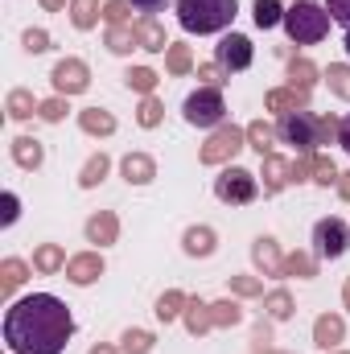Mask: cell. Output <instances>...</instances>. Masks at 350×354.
I'll return each mask as SVG.
<instances>
[{
    "instance_id": "obj_1",
    "label": "cell",
    "mask_w": 350,
    "mask_h": 354,
    "mask_svg": "<svg viewBox=\"0 0 350 354\" xmlns=\"http://www.w3.org/2000/svg\"><path fill=\"white\" fill-rule=\"evenodd\" d=\"M71 334H75V317L50 292L21 297L4 313V346L12 354H62Z\"/></svg>"
},
{
    "instance_id": "obj_2",
    "label": "cell",
    "mask_w": 350,
    "mask_h": 354,
    "mask_svg": "<svg viewBox=\"0 0 350 354\" xmlns=\"http://www.w3.org/2000/svg\"><path fill=\"white\" fill-rule=\"evenodd\" d=\"M239 0H177V21L185 33H223L235 21Z\"/></svg>"
},
{
    "instance_id": "obj_3",
    "label": "cell",
    "mask_w": 350,
    "mask_h": 354,
    "mask_svg": "<svg viewBox=\"0 0 350 354\" xmlns=\"http://www.w3.org/2000/svg\"><path fill=\"white\" fill-rule=\"evenodd\" d=\"M330 12L322 8V4H313V0H297L293 8H284V29H288V37L297 41V46H313V41H322L326 33H330Z\"/></svg>"
},
{
    "instance_id": "obj_4",
    "label": "cell",
    "mask_w": 350,
    "mask_h": 354,
    "mask_svg": "<svg viewBox=\"0 0 350 354\" xmlns=\"http://www.w3.org/2000/svg\"><path fill=\"white\" fill-rule=\"evenodd\" d=\"M223 115H227V103H223L219 87H198L185 99V124H194V128H219Z\"/></svg>"
},
{
    "instance_id": "obj_5",
    "label": "cell",
    "mask_w": 350,
    "mask_h": 354,
    "mask_svg": "<svg viewBox=\"0 0 350 354\" xmlns=\"http://www.w3.org/2000/svg\"><path fill=\"white\" fill-rule=\"evenodd\" d=\"M214 194L219 202H231V206H248L256 194H260V181L252 169H239V165H227L223 174L214 177Z\"/></svg>"
},
{
    "instance_id": "obj_6",
    "label": "cell",
    "mask_w": 350,
    "mask_h": 354,
    "mask_svg": "<svg viewBox=\"0 0 350 354\" xmlns=\"http://www.w3.org/2000/svg\"><path fill=\"white\" fill-rule=\"evenodd\" d=\"M280 140L284 145H297V153H313L317 149V115L313 111H288L280 115Z\"/></svg>"
},
{
    "instance_id": "obj_7",
    "label": "cell",
    "mask_w": 350,
    "mask_h": 354,
    "mask_svg": "<svg viewBox=\"0 0 350 354\" xmlns=\"http://www.w3.org/2000/svg\"><path fill=\"white\" fill-rule=\"evenodd\" d=\"M243 140H248V128H235V124H223L206 145H202V153H198V161L202 165H223V161H231L239 149H243Z\"/></svg>"
},
{
    "instance_id": "obj_8",
    "label": "cell",
    "mask_w": 350,
    "mask_h": 354,
    "mask_svg": "<svg viewBox=\"0 0 350 354\" xmlns=\"http://www.w3.org/2000/svg\"><path fill=\"white\" fill-rule=\"evenodd\" d=\"M347 248H350V231L342 218H322L313 227V256L317 260H338Z\"/></svg>"
},
{
    "instance_id": "obj_9",
    "label": "cell",
    "mask_w": 350,
    "mask_h": 354,
    "mask_svg": "<svg viewBox=\"0 0 350 354\" xmlns=\"http://www.w3.org/2000/svg\"><path fill=\"white\" fill-rule=\"evenodd\" d=\"M50 79H54V91L66 95V99H71V95H83V91L91 87V71H87L83 58H62Z\"/></svg>"
},
{
    "instance_id": "obj_10",
    "label": "cell",
    "mask_w": 350,
    "mask_h": 354,
    "mask_svg": "<svg viewBox=\"0 0 350 354\" xmlns=\"http://www.w3.org/2000/svg\"><path fill=\"white\" fill-rule=\"evenodd\" d=\"M214 58H219V66H223L227 75L248 71V66H252V41H248L243 33H227V37L219 41V50H214Z\"/></svg>"
},
{
    "instance_id": "obj_11",
    "label": "cell",
    "mask_w": 350,
    "mask_h": 354,
    "mask_svg": "<svg viewBox=\"0 0 350 354\" xmlns=\"http://www.w3.org/2000/svg\"><path fill=\"white\" fill-rule=\"evenodd\" d=\"M99 276H103L99 252H83V256H71V260H66V280H71V284H91V280H99Z\"/></svg>"
},
{
    "instance_id": "obj_12",
    "label": "cell",
    "mask_w": 350,
    "mask_h": 354,
    "mask_svg": "<svg viewBox=\"0 0 350 354\" xmlns=\"http://www.w3.org/2000/svg\"><path fill=\"white\" fill-rule=\"evenodd\" d=\"M268 111H280V115H288V111H305L309 107V91H297V87H276L268 91Z\"/></svg>"
},
{
    "instance_id": "obj_13",
    "label": "cell",
    "mask_w": 350,
    "mask_h": 354,
    "mask_svg": "<svg viewBox=\"0 0 350 354\" xmlns=\"http://www.w3.org/2000/svg\"><path fill=\"white\" fill-rule=\"evenodd\" d=\"M342 334H347V322H342L338 313H322V317L313 322V342H317L322 351H334V346L342 342Z\"/></svg>"
},
{
    "instance_id": "obj_14",
    "label": "cell",
    "mask_w": 350,
    "mask_h": 354,
    "mask_svg": "<svg viewBox=\"0 0 350 354\" xmlns=\"http://www.w3.org/2000/svg\"><path fill=\"white\" fill-rule=\"evenodd\" d=\"M116 235H120V223H116L111 210H99V214H91L87 218V239L91 243L107 248V243H116Z\"/></svg>"
},
{
    "instance_id": "obj_15",
    "label": "cell",
    "mask_w": 350,
    "mask_h": 354,
    "mask_svg": "<svg viewBox=\"0 0 350 354\" xmlns=\"http://www.w3.org/2000/svg\"><path fill=\"white\" fill-rule=\"evenodd\" d=\"M293 181V161L284 157H264V194H280Z\"/></svg>"
},
{
    "instance_id": "obj_16",
    "label": "cell",
    "mask_w": 350,
    "mask_h": 354,
    "mask_svg": "<svg viewBox=\"0 0 350 354\" xmlns=\"http://www.w3.org/2000/svg\"><path fill=\"white\" fill-rule=\"evenodd\" d=\"M252 260L260 264L264 276H284V260H280V252H276V239H256V248H252Z\"/></svg>"
},
{
    "instance_id": "obj_17",
    "label": "cell",
    "mask_w": 350,
    "mask_h": 354,
    "mask_svg": "<svg viewBox=\"0 0 350 354\" xmlns=\"http://www.w3.org/2000/svg\"><path fill=\"white\" fill-rule=\"evenodd\" d=\"M79 128L91 132V136H111L116 132V115L103 111V107H87V111H79Z\"/></svg>"
},
{
    "instance_id": "obj_18",
    "label": "cell",
    "mask_w": 350,
    "mask_h": 354,
    "mask_svg": "<svg viewBox=\"0 0 350 354\" xmlns=\"http://www.w3.org/2000/svg\"><path fill=\"white\" fill-rule=\"evenodd\" d=\"M12 161H17L21 169H37V165L46 161V153H42V145H37L33 136H17V140H12Z\"/></svg>"
},
{
    "instance_id": "obj_19",
    "label": "cell",
    "mask_w": 350,
    "mask_h": 354,
    "mask_svg": "<svg viewBox=\"0 0 350 354\" xmlns=\"http://www.w3.org/2000/svg\"><path fill=\"white\" fill-rule=\"evenodd\" d=\"M124 177H128L132 185H145V181H153V177H157L153 157H145V153H128V157H124Z\"/></svg>"
},
{
    "instance_id": "obj_20",
    "label": "cell",
    "mask_w": 350,
    "mask_h": 354,
    "mask_svg": "<svg viewBox=\"0 0 350 354\" xmlns=\"http://www.w3.org/2000/svg\"><path fill=\"white\" fill-rule=\"evenodd\" d=\"M132 29H136V41H140V50H169V41H165V29H161L153 17L136 21Z\"/></svg>"
},
{
    "instance_id": "obj_21",
    "label": "cell",
    "mask_w": 350,
    "mask_h": 354,
    "mask_svg": "<svg viewBox=\"0 0 350 354\" xmlns=\"http://www.w3.org/2000/svg\"><path fill=\"white\" fill-rule=\"evenodd\" d=\"M181 317H185V330H190V334H206V330H214V317H210V305H202V301H190Z\"/></svg>"
},
{
    "instance_id": "obj_22",
    "label": "cell",
    "mask_w": 350,
    "mask_h": 354,
    "mask_svg": "<svg viewBox=\"0 0 350 354\" xmlns=\"http://www.w3.org/2000/svg\"><path fill=\"white\" fill-rule=\"evenodd\" d=\"M181 243H185L190 256H210V252H214V231H210V227H190Z\"/></svg>"
},
{
    "instance_id": "obj_23",
    "label": "cell",
    "mask_w": 350,
    "mask_h": 354,
    "mask_svg": "<svg viewBox=\"0 0 350 354\" xmlns=\"http://www.w3.org/2000/svg\"><path fill=\"white\" fill-rule=\"evenodd\" d=\"M317 83V66L309 62V58H297L293 66H288V87H297V91H309Z\"/></svg>"
},
{
    "instance_id": "obj_24",
    "label": "cell",
    "mask_w": 350,
    "mask_h": 354,
    "mask_svg": "<svg viewBox=\"0 0 350 354\" xmlns=\"http://www.w3.org/2000/svg\"><path fill=\"white\" fill-rule=\"evenodd\" d=\"M132 46H140L132 25H111V29H107V50H111V54H128Z\"/></svg>"
},
{
    "instance_id": "obj_25",
    "label": "cell",
    "mask_w": 350,
    "mask_h": 354,
    "mask_svg": "<svg viewBox=\"0 0 350 354\" xmlns=\"http://www.w3.org/2000/svg\"><path fill=\"white\" fill-rule=\"evenodd\" d=\"M264 309H268L272 322H288V317H293V297H288L284 288H276V292L264 297Z\"/></svg>"
},
{
    "instance_id": "obj_26",
    "label": "cell",
    "mask_w": 350,
    "mask_h": 354,
    "mask_svg": "<svg viewBox=\"0 0 350 354\" xmlns=\"http://www.w3.org/2000/svg\"><path fill=\"white\" fill-rule=\"evenodd\" d=\"M107 169H111L107 153H95V157H91L87 165H83V177H79V185H83V189H95V185H99V181L107 177Z\"/></svg>"
},
{
    "instance_id": "obj_27",
    "label": "cell",
    "mask_w": 350,
    "mask_h": 354,
    "mask_svg": "<svg viewBox=\"0 0 350 354\" xmlns=\"http://www.w3.org/2000/svg\"><path fill=\"white\" fill-rule=\"evenodd\" d=\"M185 305H190V297H185V292H177V288H169V292L157 301V317H161V322H174V317L185 313Z\"/></svg>"
},
{
    "instance_id": "obj_28",
    "label": "cell",
    "mask_w": 350,
    "mask_h": 354,
    "mask_svg": "<svg viewBox=\"0 0 350 354\" xmlns=\"http://www.w3.org/2000/svg\"><path fill=\"white\" fill-rule=\"evenodd\" d=\"M33 268H37V272H58V268H66L62 248H58V243H42L37 256H33Z\"/></svg>"
},
{
    "instance_id": "obj_29",
    "label": "cell",
    "mask_w": 350,
    "mask_h": 354,
    "mask_svg": "<svg viewBox=\"0 0 350 354\" xmlns=\"http://www.w3.org/2000/svg\"><path fill=\"white\" fill-rule=\"evenodd\" d=\"M272 136H276V132H272L264 120H252V124H248V145H252L260 157H272Z\"/></svg>"
},
{
    "instance_id": "obj_30",
    "label": "cell",
    "mask_w": 350,
    "mask_h": 354,
    "mask_svg": "<svg viewBox=\"0 0 350 354\" xmlns=\"http://www.w3.org/2000/svg\"><path fill=\"white\" fill-rule=\"evenodd\" d=\"M252 17H256V25H260V29H272V25H280V21H284V8H280V0H256Z\"/></svg>"
},
{
    "instance_id": "obj_31",
    "label": "cell",
    "mask_w": 350,
    "mask_h": 354,
    "mask_svg": "<svg viewBox=\"0 0 350 354\" xmlns=\"http://www.w3.org/2000/svg\"><path fill=\"white\" fill-rule=\"evenodd\" d=\"M71 21H75V29H91L99 21V0H75L71 4Z\"/></svg>"
},
{
    "instance_id": "obj_32",
    "label": "cell",
    "mask_w": 350,
    "mask_h": 354,
    "mask_svg": "<svg viewBox=\"0 0 350 354\" xmlns=\"http://www.w3.org/2000/svg\"><path fill=\"white\" fill-rule=\"evenodd\" d=\"M326 83H330V91H334L338 99H350V66L347 62H334V66L326 71Z\"/></svg>"
},
{
    "instance_id": "obj_33",
    "label": "cell",
    "mask_w": 350,
    "mask_h": 354,
    "mask_svg": "<svg viewBox=\"0 0 350 354\" xmlns=\"http://www.w3.org/2000/svg\"><path fill=\"white\" fill-rule=\"evenodd\" d=\"M124 83L132 91H140V95H153V87H157V75L149 71V66H132L128 75H124Z\"/></svg>"
},
{
    "instance_id": "obj_34",
    "label": "cell",
    "mask_w": 350,
    "mask_h": 354,
    "mask_svg": "<svg viewBox=\"0 0 350 354\" xmlns=\"http://www.w3.org/2000/svg\"><path fill=\"white\" fill-rule=\"evenodd\" d=\"M33 107H42V103H33L29 91H12V95H8V115H12V120H29Z\"/></svg>"
},
{
    "instance_id": "obj_35",
    "label": "cell",
    "mask_w": 350,
    "mask_h": 354,
    "mask_svg": "<svg viewBox=\"0 0 350 354\" xmlns=\"http://www.w3.org/2000/svg\"><path fill=\"white\" fill-rule=\"evenodd\" d=\"M165 66H169V75H185V71H194V54L185 46H169L165 50Z\"/></svg>"
},
{
    "instance_id": "obj_36",
    "label": "cell",
    "mask_w": 350,
    "mask_h": 354,
    "mask_svg": "<svg viewBox=\"0 0 350 354\" xmlns=\"http://www.w3.org/2000/svg\"><path fill=\"white\" fill-rule=\"evenodd\" d=\"M284 276H317V260L305 256V252H293L284 260Z\"/></svg>"
},
{
    "instance_id": "obj_37",
    "label": "cell",
    "mask_w": 350,
    "mask_h": 354,
    "mask_svg": "<svg viewBox=\"0 0 350 354\" xmlns=\"http://www.w3.org/2000/svg\"><path fill=\"white\" fill-rule=\"evenodd\" d=\"M120 342H124V354H149L153 351V334L149 330H128Z\"/></svg>"
},
{
    "instance_id": "obj_38",
    "label": "cell",
    "mask_w": 350,
    "mask_h": 354,
    "mask_svg": "<svg viewBox=\"0 0 350 354\" xmlns=\"http://www.w3.org/2000/svg\"><path fill=\"white\" fill-rule=\"evenodd\" d=\"M210 317H214V326H239V305L235 301H219V305H210Z\"/></svg>"
},
{
    "instance_id": "obj_39",
    "label": "cell",
    "mask_w": 350,
    "mask_h": 354,
    "mask_svg": "<svg viewBox=\"0 0 350 354\" xmlns=\"http://www.w3.org/2000/svg\"><path fill=\"white\" fill-rule=\"evenodd\" d=\"M21 280H25V264H21V260H4V264H0V288H4V292H12Z\"/></svg>"
},
{
    "instance_id": "obj_40",
    "label": "cell",
    "mask_w": 350,
    "mask_h": 354,
    "mask_svg": "<svg viewBox=\"0 0 350 354\" xmlns=\"http://www.w3.org/2000/svg\"><path fill=\"white\" fill-rule=\"evenodd\" d=\"M161 111H165V107H161L153 95H145V103H140V111H136L140 128H157V124H161Z\"/></svg>"
},
{
    "instance_id": "obj_41",
    "label": "cell",
    "mask_w": 350,
    "mask_h": 354,
    "mask_svg": "<svg viewBox=\"0 0 350 354\" xmlns=\"http://www.w3.org/2000/svg\"><path fill=\"white\" fill-rule=\"evenodd\" d=\"M37 115H42L46 124H58V120L66 115V95H54V99H46V103L37 107Z\"/></svg>"
},
{
    "instance_id": "obj_42",
    "label": "cell",
    "mask_w": 350,
    "mask_h": 354,
    "mask_svg": "<svg viewBox=\"0 0 350 354\" xmlns=\"http://www.w3.org/2000/svg\"><path fill=\"white\" fill-rule=\"evenodd\" d=\"M231 292H239V297H264V280H256V276H231Z\"/></svg>"
},
{
    "instance_id": "obj_43",
    "label": "cell",
    "mask_w": 350,
    "mask_h": 354,
    "mask_svg": "<svg viewBox=\"0 0 350 354\" xmlns=\"http://www.w3.org/2000/svg\"><path fill=\"white\" fill-rule=\"evenodd\" d=\"M313 181H322V185L338 181V169H334V161H330V157H313Z\"/></svg>"
},
{
    "instance_id": "obj_44",
    "label": "cell",
    "mask_w": 350,
    "mask_h": 354,
    "mask_svg": "<svg viewBox=\"0 0 350 354\" xmlns=\"http://www.w3.org/2000/svg\"><path fill=\"white\" fill-rule=\"evenodd\" d=\"M103 17H107V25H124L128 21V0H107L103 4Z\"/></svg>"
},
{
    "instance_id": "obj_45",
    "label": "cell",
    "mask_w": 350,
    "mask_h": 354,
    "mask_svg": "<svg viewBox=\"0 0 350 354\" xmlns=\"http://www.w3.org/2000/svg\"><path fill=\"white\" fill-rule=\"evenodd\" d=\"M25 50H29V54L50 50V33H46V29H29V33H25Z\"/></svg>"
},
{
    "instance_id": "obj_46",
    "label": "cell",
    "mask_w": 350,
    "mask_h": 354,
    "mask_svg": "<svg viewBox=\"0 0 350 354\" xmlns=\"http://www.w3.org/2000/svg\"><path fill=\"white\" fill-rule=\"evenodd\" d=\"M309 174H313V153H301L293 161V181H309Z\"/></svg>"
},
{
    "instance_id": "obj_47",
    "label": "cell",
    "mask_w": 350,
    "mask_h": 354,
    "mask_svg": "<svg viewBox=\"0 0 350 354\" xmlns=\"http://www.w3.org/2000/svg\"><path fill=\"white\" fill-rule=\"evenodd\" d=\"M223 75H227V71H223L219 62H206V66H198V79H206V87H219V83H223Z\"/></svg>"
},
{
    "instance_id": "obj_48",
    "label": "cell",
    "mask_w": 350,
    "mask_h": 354,
    "mask_svg": "<svg viewBox=\"0 0 350 354\" xmlns=\"http://www.w3.org/2000/svg\"><path fill=\"white\" fill-rule=\"evenodd\" d=\"M326 12H330L334 21L350 25V0H326Z\"/></svg>"
},
{
    "instance_id": "obj_49",
    "label": "cell",
    "mask_w": 350,
    "mask_h": 354,
    "mask_svg": "<svg viewBox=\"0 0 350 354\" xmlns=\"http://www.w3.org/2000/svg\"><path fill=\"white\" fill-rule=\"evenodd\" d=\"M0 223H17V194H4V210H0Z\"/></svg>"
},
{
    "instance_id": "obj_50",
    "label": "cell",
    "mask_w": 350,
    "mask_h": 354,
    "mask_svg": "<svg viewBox=\"0 0 350 354\" xmlns=\"http://www.w3.org/2000/svg\"><path fill=\"white\" fill-rule=\"evenodd\" d=\"M132 8H140V12H157V8H165L169 0H128Z\"/></svg>"
},
{
    "instance_id": "obj_51",
    "label": "cell",
    "mask_w": 350,
    "mask_h": 354,
    "mask_svg": "<svg viewBox=\"0 0 350 354\" xmlns=\"http://www.w3.org/2000/svg\"><path fill=\"white\" fill-rule=\"evenodd\" d=\"M338 145H342V149L350 153V115L342 120V124H338Z\"/></svg>"
},
{
    "instance_id": "obj_52",
    "label": "cell",
    "mask_w": 350,
    "mask_h": 354,
    "mask_svg": "<svg viewBox=\"0 0 350 354\" xmlns=\"http://www.w3.org/2000/svg\"><path fill=\"white\" fill-rule=\"evenodd\" d=\"M338 194H342V198H347V202H350V174L342 177V181H338Z\"/></svg>"
},
{
    "instance_id": "obj_53",
    "label": "cell",
    "mask_w": 350,
    "mask_h": 354,
    "mask_svg": "<svg viewBox=\"0 0 350 354\" xmlns=\"http://www.w3.org/2000/svg\"><path fill=\"white\" fill-rule=\"evenodd\" d=\"M42 4H46V12H58V8H62L66 0H42Z\"/></svg>"
},
{
    "instance_id": "obj_54",
    "label": "cell",
    "mask_w": 350,
    "mask_h": 354,
    "mask_svg": "<svg viewBox=\"0 0 350 354\" xmlns=\"http://www.w3.org/2000/svg\"><path fill=\"white\" fill-rule=\"evenodd\" d=\"M91 354H124V351H111V346H95Z\"/></svg>"
},
{
    "instance_id": "obj_55",
    "label": "cell",
    "mask_w": 350,
    "mask_h": 354,
    "mask_svg": "<svg viewBox=\"0 0 350 354\" xmlns=\"http://www.w3.org/2000/svg\"><path fill=\"white\" fill-rule=\"evenodd\" d=\"M342 301H347V309H350V280H347V288H342Z\"/></svg>"
},
{
    "instance_id": "obj_56",
    "label": "cell",
    "mask_w": 350,
    "mask_h": 354,
    "mask_svg": "<svg viewBox=\"0 0 350 354\" xmlns=\"http://www.w3.org/2000/svg\"><path fill=\"white\" fill-rule=\"evenodd\" d=\"M347 54H350V25H347Z\"/></svg>"
},
{
    "instance_id": "obj_57",
    "label": "cell",
    "mask_w": 350,
    "mask_h": 354,
    "mask_svg": "<svg viewBox=\"0 0 350 354\" xmlns=\"http://www.w3.org/2000/svg\"><path fill=\"white\" fill-rule=\"evenodd\" d=\"M334 354H347V351H334Z\"/></svg>"
}]
</instances>
